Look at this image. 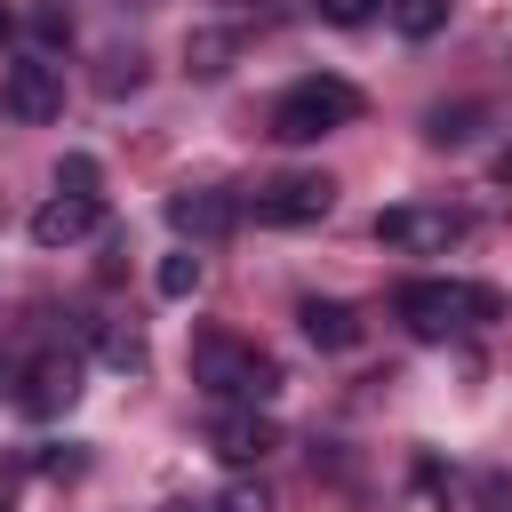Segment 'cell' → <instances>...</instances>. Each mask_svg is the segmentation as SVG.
I'll return each mask as SVG.
<instances>
[{
	"instance_id": "obj_19",
	"label": "cell",
	"mask_w": 512,
	"mask_h": 512,
	"mask_svg": "<svg viewBox=\"0 0 512 512\" xmlns=\"http://www.w3.org/2000/svg\"><path fill=\"white\" fill-rule=\"evenodd\" d=\"M216 512H272V496H264V480H232L216 496Z\"/></svg>"
},
{
	"instance_id": "obj_25",
	"label": "cell",
	"mask_w": 512,
	"mask_h": 512,
	"mask_svg": "<svg viewBox=\"0 0 512 512\" xmlns=\"http://www.w3.org/2000/svg\"><path fill=\"white\" fill-rule=\"evenodd\" d=\"M0 512H8V480H0Z\"/></svg>"
},
{
	"instance_id": "obj_21",
	"label": "cell",
	"mask_w": 512,
	"mask_h": 512,
	"mask_svg": "<svg viewBox=\"0 0 512 512\" xmlns=\"http://www.w3.org/2000/svg\"><path fill=\"white\" fill-rule=\"evenodd\" d=\"M312 8H320L328 24H368V16L384 8V0H312Z\"/></svg>"
},
{
	"instance_id": "obj_13",
	"label": "cell",
	"mask_w": 512,
	"mask_h": 512,
	"mask_svg": "<svg viewBox=\"0 0 512 512\" xmlns=\"http://www.w3.org/2000/svg\"><path fill=\"white\" fill-rule=\"evenodd\" d=\"M424 136H432L440 152L472 144V136H480V104H432V112H424Z\"/></svg>"
},
{
	"instance_id": "obj_11",
	"label": "cell",
	"mask_w": 512,
	"mask_h": 512,
	"mask_svg": "<svg viewBox=\"0 0 512 512\" xmlns=\"http://www.w3.org/2000/svg\"><path fill=\"white\" fill-rule=\"evenodd\" d=\"M296 328H304L320 352H352V344H360V312H352L344 296H304V304H296Z\"/></svg>"
},
{
	"instance_id": "obj_6",
	"label": "cell",
	"mask_w": 512,
	"mask_h": 512,
	"mask_svg": "<svg viewBox=\"0 0 512 512\" xmlns=\"http://www.w3.org/2000/svg\"><path fill=\"white\" fill-rule=\"evenodd\" d=\"M0 112L24 120V128L56 120V112H64V72H56L48 56H16V64L0 72Z\"/></svg>"
},
{
	"instance_id": "obj_1",
	"label": "cell",
	"mask_w": 512,
	"mask_h": 512,
	"mask_svg": "<svg viewBox=\"0 0 512 512\" xmlns=\"http://www.w3.org/2000/svg\"><path fill=\"white\" fill-rule=\"evenodd\" d=\"M392 312H400V328H408V336L448 344V336H464V328L504 320V296H496L488 280H408V288L392 296Z\"/></svg>"
},
{
	"instance_id": "obj_2",
	"label": "cell",
	"mask_w": 512,
	"mask_h": 512,
	"mask_svg": "<svg viewBox=\"0 0 512 512\" xmlns=\"http://www.w3.org/2000/svg\"><path fill=\"white\" fill-rule=\"evenodd\" d=\"M192 376H200V392H216V400H248V408H264V400L280 392V360L256 352V344H240V336H224V328L192 336Z\"/></svg>"
},
{
	"instance_id": "obj_24",
	"label": "cell",
	"mask_w": 512,
	"mask_h": 512,
	"mask_svg": "<svg viewBox=\"0 0 512 512\" xmlns=\"http://www.w3.org/2000/svg\"><path fill=\"white\" fill-rule=\"evenodd\" d=\"M8 48H16V8L0 0V56H8Z\"/></svg>"
},
{
	"instance_id": "obj_17",
	"label": "cell",
	"mask_w": 512,
	"mask_h": 512,
	"mask_svg": "<svg viewBox=\"0 0 512 512\" xmlns=\"http://www.w3.org/2000/svg\"><path fill=\"white\" fill-rule=\"evenodd\" d=\"M104 368H120V376H136V368H144V336L112 320V328H104Z\"/></svg>"
},
{
	"instance_id": "obj_9",
	"label": "cell",
	"mask_w": 512,
	"mask_h": 512,
	"mask_svg": "<svg viewBox=\"0 0 512 512\" xmlns=\"http://www.w3.org/2000/svg\"><path fill=\"white\" fill-rule=\"evenodd\" d=\"M96 224H104V200H96V192H56V200L32 208V240H40V248H72V240H88Z\"/></svg>"
},
{
	"instance_id": "obj_3",
	"label": "cell",
	"mask_w": 512,
	"mask_h": 512,
	"mask_svg": "<svg viewBox=\"0 0 512 512\" xmlns=\"http://www.w3.org/2000/svg\"><path fill=\"white\" fill-rule=\"evenodd\" d=\"M352 120H360V88H352V80H328V72L296 80V88L272 104V136H280V144H320V136H336V128H352Z\"/></svg>"
},
{
	"instance_id": "obj_5",
	"label": "cell",
	"mask_w": 512,
	"mask_h": 512,
	"mask_svg": "<svg viewBox=\"0 0 512 512\" xmlns=\"http://www.w3.org/2000/svg\"><path fill=\"white\" fill-rule=\"evenodd\" d=\"M328 208H336V184H328V176H312V168L272 176V184H256V192H248V216H256V224H272V232H288V224H320Z\"/></svg>"
},
{
	"instance_id": "obj_15",
	"label": "cell",
	"mask_w": 512,
	"mask_h": 512,
	"mask_svg": "<svg viewBox=\"0 0 512 512\" xmlns=\"http://www.w3.org/2000/svg\"><path fill=\"white\" fill-rule=\"evenodd\" d=\"M152 288H160L168 304H184V296L200 288V256H192V248H176V256H160V272H152Z\"/></svg>"
},
{
	"instance_id": "obj_18",
	"label": "cell",
	"mask_w": 512,
	"mask_h": 512,
	"mask_svg": "<svg viewBox=\"0 0 512 512\" xmlns=\"http://www.w3.org/2000/svg\"><path fill=\"white\" fill-rule=\"evenodd\" d=\"M32 40H40V48H64V40H72V8H64V0H40V8H32Z\"/></svg>"
},
{
	"instance_id": "obj_22",
	"label": "cell",
	"mask_w": 512,
	"mask_h": 512,
	"mask_svg": "<svg viewBox=\"0 0 512 512\" xmlns=\"http://www.w3.org/2000/svg\"><path fill=\"white\" fill-rule=\"evenodd\" d=\"M40 472H56V480H80V472H88V456H80V448H40Z\"/></svg>"
},
{
	"instance_id": "obj_8",
	"label": "cell",
	"mask_w": 512,
	"mask_h": 512,
	"mask_svg": "<svg viewBox=\"0 0 512 512\" xmlns=\"http://www.w3.org/2000/svg\"><path fill=\"white\" fill-rule=\"evenodd\" d=\"M16 400H24V416H64V408L80 400V360H72V352H32Z\"/></svg>"
},
{
	"instance_id": "obj_14",
	"label": "cell",
	"mask_w": 512,
	"mask_h": 512,
	"mask_svg": "<svg viewBox=\"0 0 512 512\" xmlns=\"http://www.w3.org/2000/svg\"><path fill=\"white\" fill-rule=\"evenodd\" d=\"M96 88H104V96H136V88H144V56H136V48H112V56L96 64Z\"/></svg>"
},
{
	"instance_id": "obj_7",
	"label": "cell",
	"mask_w": 512,
	"mask_h": 512,
	"mask_svg": "<svg viewBox=\"0 0 512 512\" xmlns=\"http://www.w3.org/2000/svg\"><path fill=\"white\" fill-rule=\"evenodd\" d=\"M208 448L224 456V464H264L272 448H280V424L264 416V408H248V400H232L216 424H208Z\"/></svg>"
},
{
	"instance_id": "obj_16",
	"label": "cell",
	"mask_w": 512,
	"mask_h": 512,
	"mask_svg": "<svg viewBox=\"0 0 512 512\" xmlns=\"http://www.w3.org/2000/svg\"><path fill=\"white\" fill-rule=\"evenodd\" d=\"M392 24H400V40H432L448 24V0H392Z\"/></svg>"
},
{
	"instance_id": "obj_4",
	"label": "cell",
	"mask_w": 512,
	"mask_h": 512,
	"mask_svg": "<svg viewBox=\"0 0 512 512\" xmlns=\"http://www.w3.org/2000/svg\"><path fill=\"white\" fill-rule=\"evenodd\" d=\"M464 232H472V224H464V208H432V200H400V208H384V216H376V240H384V248H400V256H448Z\"/></svg>"
},
{
	"instance_id": "obj_10",
	"label": "cell",
	"mask_w": 512,
	"mask_h": 512,
	"mask_svg": "<svg viewBox=\"0 0 512 512\" xmlns=\"http://www.w3.org/2000/svg\"><path fill=\"white\" fill-rule=\"evenodd\" d=\"M168 224H176L184 240H216V232L240 224V200L216 192V184H200V192H176V200H168Z\"/></svg>"
},
{
	"instance_id": "obj_20",
	"label": "cell",
	"mask_w": 512,
	"mask_h": 512,
	"mask_svg": "<svg viewBox=\"0 0 512 512\" xmlns=\"http://www.w3.org/2000/svg\"><path fill=\"white\" fill-rule=\"evenodd\" d=\"M56 192H96V160H88V152H72V160L56 168Z\"/></svg>"
},
{
	"instance_id": "obj_12",
	"label": "cell",
	"mask_w": 512,
	"mask_h": 512,
	"mask_svg": "<svg viewBox=\"0 0 512 512\" xmlns=\"http://www.w3.org/2000/svg\"><path fill=\"white\" fill-rule=\"evenodd\" d=\"M232 56H240V32H224V24L184 32V72H192V80H224V72H232Z\"/></svg>"
},
{
	"instance_id": "obj_23",
	"label": "cell",
	"mask_w": 512,
	"mask_h": 512,
	"mask_svg": "<svg viewBox=\"0 0 512 512\" xmlns=\"http://www.w3.org/2000/svg\"><path fill=\"white\" fill-rule=\"evenodd\" d=\"M488 176H496V184H504V192H512V144H504V152H496V160H488Z\"/></svg>"
}]
</instances>
